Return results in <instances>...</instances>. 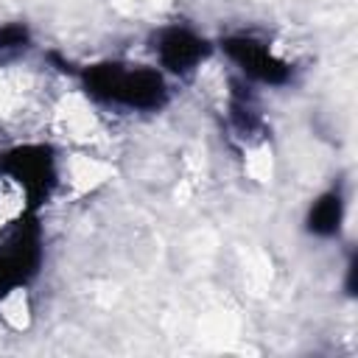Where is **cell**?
<instances>
[{
    "mask_svg": "<svg viewBox=\"0 0 358 358\" xmlns=\"http://www.w3.org/2000/svg\"><path fill=\"white\" fill-rule=\"evenodd\" d=\"M207 53H210L207 39L196 36L187 28L173 25V28L159 31V36H157V56H159L162 67H168L171 73L193 70L201 59H207Z\"/></svg>",
    "mask_w": 358,
    "mask_h": 358,
    "instance_id": "obj_5",
    "label": "cell"
},
{
    "mask_svg": "<svg viewBox=\"0 0 358 358\" xmlns=\"http://www.w3.org/2000/svg\"><path fill=\"white\" fill-rule=\"evenodd\" d=\"M0 171L8 173L28 196L31 207H36L39 201L48 199L53 182H56V171H53V157L50 148L45 145H20L11 148L8 154L0 157Z\"/></svg>",
    "mask_w": 358,
    "mask_h": 358,
    "instance_id": "obj_2",
    "label": "cell"
},
{
    "mask_svg": "<svg viewBox=\"0 0 358 358\" xmlns=\"http://www.w3.org/2000/svg\"><path fill=\"white\" fill-rule=\"evenodd\" d=\"M84 87L98 101L120 103L129 109H159L168 101V87L157 70L126 67L117 62H103V64L87 67Z\"/></svg>",
    "mask_w": 358,
    "mask_h": 358,
    "instance_id": "obj_1",
    "label": "cell"
},
{
    "mask_svg": "<svg viewBox=\"0 0 358 358\" xmlns=\"http://www.w3.org/2000/svg\"><path fill=\"white\" fill-rule=\"evenodd\" d=\"M355 268H358V260L352 257L347 266V294H355Z\"/></svg>",
    "mask_w": 358,
    "mask_h": 358,
    "instance_id": "obj_8",
    "label": "cell"
},
{
    "mask_svg": "<svg viewBox=\"0 0 358 358\" xmlns=\"http://www.w3.org/2000/svg\"><path fill=\"white\" fill-rule=\"evenodd\" d=\"M227 56L252 78L263 84H285L291 78V67L268 53V48L252 36H227L224 42Z\"/></svg>",
    "mask_w": 358,
    "mask_h": 358,
    "instance_id": "obj_3",
    "label": "cell"
},
{
    "mask_svg": "<svg viewBox=\"0 0 358 358\" xmlns=\"http://www.w3.org/2000/svg\"><path fill=\"white\" fill-rule=\"evenodd\" d=\"M341 215H344V201L336 190L319 196L308 213V229L313 235H322V238H330L338 232L341 227Z\"/></svg>",
    "mask_w": 358,
    "mask_h": 358,
    "instance_id": "obj_6",
    "label": "cell"
},
{
    "mask_svg": "<svg viewBox=\"0 0 358 358\" xmlns=\"http://www.w3.org/2000/svg\"><path fill=\"white\" fill-rule=\"evenodd\" d=\"M36 266H39V229L34 224H25L11 238V246L0 255V296L31 280L36 274Z\"/></svg>",
    "mask_w": 358,
    "mask_h": 358,
    "instance_id": "obj_4",
    "label": "cell"
},
{
    "mask_svg": "<svg viewBox=\"0 0 358 358\" xmlns=\"http://www.w3.org/2000/svg\"><path fill=\"white\" fill-rule=\"evenodd\" d=\"M28 45V28L20 25V22H8V25H0V53L6 50H20Z\"/></svg>",
    "mask_w": 358,
    "mask_h": 358,
    "instance_id": "obj_7",
    "label": "cell"
}]
</instances>
